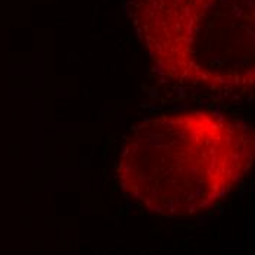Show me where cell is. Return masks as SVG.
<instances>
[{"label":"cell","instance_id":"1","mask_svg":"<svg viewBox=\"0 0 255 255\" xmlns=\"http://www.w3.org/2000/svg\"><path fill=\"white\" fill-rule=\"evenodd\" d=\"M254 158L250 125L213 110H188L136 127L116 176L151 213L192 217L222 203L251 172Z\"/></svg>","mask_w":255,"mask_h":255},{"label":"cell","instance_id":"2","mask_svg":"<svg viewBox=\"0 0 255 255\" xmlns=\"http://www.w3.org/2000/svg\"><path fill=\"white\" fill-rule=\"evenodd\" d=\"M128 12L163 81L220 96L254 93V0H129Z\"/></svg>","mask_w":255,"mask_h":255}]
</instances>
